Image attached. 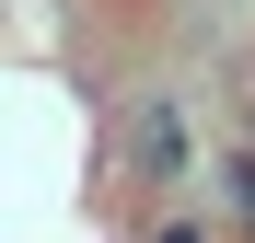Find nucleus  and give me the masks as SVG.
Here are the masks:
<instances>
[{
    "instance_id": "f257e3e1",
    "label": "nucleus",
    "mask_w": 255,
    "mask_h": 243,
    "mask_svg": "<svg viewBox=\"0 0 255 243\" xmlns=\"http://www.w3.org/2000/svg\"><path fill=\"white\" fill-rule=\"evenodd\" d=\"M139 174H151V185H186V174H197V128H186V104H139Z\"/></svg>"
},
{
    "instance_id": "f03ea898",
    "label": "nucleus",
    "mask_w": 255,
    "mask_h": 243,
    "mask_svg": "<svg viewBox=\"0 0 255 243\" xmlns=\"http://www.w3.org/2000/svg\"><path fill=\"white\" fill-rule=\"evenodd\" d=\"M221 220H232V243H255V139L221 162Z\"/></svg>"
},
{
    "instance_id": "7ed1b4c3",
    "label": "nucleus",
    "mask_w": 255,
    "mask_h": 243,
    "mask_svg": "<svg viewBox=\"0 0 255 243\" xmlns=\"http://www.w3.org/2000/svg\"><path fill=\"white\" fill-rule=\"evenodd\" d=\"M139 243H232V220H197V209H174V220H151Z\"/></svg>"
}]
</instances>
